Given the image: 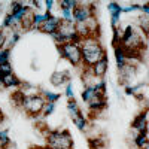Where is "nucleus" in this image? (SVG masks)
Returning <instances> with one entry per match:
<instances>
[{"label":"nucleus","instance_id":"17","mask_svg":"<svg viewBox=\"0 0 149 149\" xmlns=\"http://www.w3.org/2000/svg\"><path fill=\"white\" fill-rule=\"evenodd\" d=\"M97 94H98V93L95 91L94 86H85L84 91H82V100H84L86 104H88V103L93 100V98H94Z\"/></svg>","mask_w":149,"mask_h":149},{"label":"nucleus","instance_id":"11","mask_svg":"<svg viewBox=\"0 0 149 149\" xmlns=\"http://www.w3.org/2000/svg\"><path fill=\"white\" fill-rule=\"evenodd\" d=\"M115 60H116V67L118 70H121L122 67H125L128 64V57L125 54V51L121 48V46H116L115 48Z\"/></svg>","mask_w":149,"mask_h":149},{"label":"nucleus","instance_id":"15","mask_svg":"<svg viewBox=\"0 0 149 149\" xmlns=\"http://www.w3.org/2000/svg\"><path fill=\"white\" fill-rule=\"evenodd\" d=\"M52 14H49V12H34V19H33V29L39 30V27L42 26V24L51 17Z\"/></svg>","mask_w":149,"mask_h":149},{"label":"nucleus","instance_id":"32","mask_svg":"<svg viewBox=\"0 0 149 149\" xmlns=\"http://www.w3.org/2000/svg\"><path fill=\"white\" fill-rule=\"evenodd\" d=\"M0 145H2V134H0Z\"/></svg>","mask_w":149,"mask_h":149},{"label":"nucleus","instance_id":"12","mask_svg":"<svg viewBox=\"0 0 149 149\" xmlns=\"http://www.w3.org/2000/svg\"><path fill=\"white\" fill-rule=\"evenodd\" d=\"M3 82H5V90H6V88H19V86L22 85V82L18 79V76H17L14 72L6 73Z\"/></svg>","mask_w":149,"mask_h":149},{"label":"nucleus","instance_id":"16","mask_svg":"<svg viewBox=\"0 0 149 149\" xmlns=\"http://www.w3.org/2000/svg\"><path fill=\"white\" fill-rule=\"evenodd\" d=\"M33 19H34V10L31 9L29 14L22 18L21 21V30H33Z\"/></svg>","mask_w":149,"mask_h":149},{"label":"nucleus","instance_id":"34","mask_svg":"<svg viewBox=\"0 0 149 149\" xmlns=\"http://www.w3.org/2000/svg\"><path fill=\"white\" fill-rule=\"evenodd\" d=\"M72 149H73V148H72Z\"/></svg>","mask_w":149,"mask_h":149},{"label":"nucleus","instance_id":"4","mask_svg":"<svg viewBox=\"0 0 149 149\" xmlns=\"http://www.w3.org/2000/svg\"><path fill=\"white\" fill-rule=\"evenodd\" d=\"M46 104V100L42 97V94H30V95H26V98H24V103H22V110L24 113L31 116V118H36L42 115L43 112V107Z\"/></svg>","mask_w":149,"mask_h":149},{"label":"nucleus","instance_id":"22","mask_svg":"<svg viewBox=\"0 0 149 149\" xmlns=\"http://www.w3.org/2000/svg\"><path fill=\"white\" fill-rule=\"evenodd\" d=\"M9 55H10V49H2V51H0V67L10 64Z\"/></svg>","mask_w":149,"mask_h":149},{"label":"nucleus","instance_id":"14","mask_svg":"<svg viewBox=\"0 0 149 149\" xmlns=\"http://www.w3.org/2000/svg\"><path fill=\"white\" fill-rule=\"evenodd\" d=\"M9 98H10V103L14 104L15 107L21 109L22 107V103H24V98H26V94H24L22 90H17L14 93H10V97Z\"/></svg>","mask_w":149,"mask_h":149},{"label":"nucleus","instance_id":"20","mask_svg":"<svg viewBox=\"0 0 149 149\" xmlns=\"http://www.w3.org/2000/svg\"><path fill=\"white\" fill-rule=\"evenodd\" d=\"M60 18H61V21L73 22V10L69 8H60Z\"/></svg>","mask_w":149,"mask_h":149},{"label":"nucleus","instance_id":"33","mask_svg":"<svg viewBox=\"0 0 149 149\" xmlns=\"http://www.w3.org/2000/svg\"><path fill=\"white\" fill-rule=\"evenodd\" d=\"M148 116H149V109H148Z\"/></svg>","mask_w":149,"mask_h":149},{"label":"nucleus","instance_id":"28","mask_svg":"<svg viewBox=\"0 0 149 149\" xmlns=\"http://www.w3.org/2000/svg\"><path fill=\"white\" fill-rule=\"evenodd\" d=\"M3 79H5V73L0 70V91L5 90V82H3Z\"/></svg>","mask_w":149,"mask_h":149},{"label":"nucleus","instance_id":"27","mask_svg":"<svg viewBox=\"0 0 149 149\" xmlns=\"http://www.w3.org/2000/svg\"><path fill=\"white\" fill-rule=\"evenodd\" d=\"M55 2L54 0H45V6H46V12H49V14H52V8H54Z\"/></svg>","mask_w":149,"mask_h":149},{"label":"nucleus","instance_id":"19","mask_svg":"<svg viewBox=\"0 0 149 149\" xmlns=\"http://www.w3.org/2000/svg\"><path fill=\"white\" fill-rule=\"evenodd\" d=\"M107 9H109L110 17H121V14H122V6L119 3H116V2L109 3L107 5Z\"/></svg>","mask_w":149,"mask_h":149},{"label":"nucleus","instance_id":"31","mask_svg":"<svg viewBox=\"0 0 149 149\" xmlns=\"http://www.w3.org/2000/svg\"><path fill=\"white\" fill-rule=\"evenodd\" d=\"M142 149H149V139H148V140L145 142V145L142 146Z\"/></svg>","mask_w":149,"mask_h":149},{"label":"nucleus","instance_id":"21","mask_svg":"<svg viewBox=\"0 0 149 149\" xmlns=\"http://www.w3.org/2000/svg\"><path fill=\"white\" fill-rule=\"evenodd\" d=\"M42 97L45 98L46 102H51V103H57V100L60 98V94H55V93H51V91H46V90H42Z\"/></svg>","mask_w":149,"mask_h":149},{"label":"nucleus","instance_id":"3","mask_svg":"<svg viewBox=\"0 0 149 149\" xmlns=\"http://www.w3.org/2000/svg\"><path fill=\"white\" fill-rule=\"evenodd\" d=\"M60 55L74 67L82 69V49H81V42H66L63 45L57 46Z\"/></svg>","mask_w":149,"mask_h":149},{"label":"nucleus","instance_id":"8","mask_svg":"<svg viewBox=\"0 0 149 149\" xmlns=\"http://www.w3.org/2000/svg\"><path fill=\"white\" fill-rule=\"evenodd\" d=\"M107 69H109V58L106 55L104 58H102L100 61H98V63L91 66L88 70H90V73L93 74V76H95L97 79H103L104 74L107 73Z\"/></svg>","mask_w":149,"mask_h":149},{"label":"nucleus","instance_id":"9","mask_svg":"<svg viewBox=\"0 0 149 149\" xmlns=\"http://www.w3.org/2000/svg\"><path fill=\"white\" fill-rule=\"evenodd\" d=\"M119 72V82L124 84V85H128V82L136 76V72H137V67L134 66V63H128L125 67H122Z\"/></svg>","mask_w":149,"mask_h":149},{"label":"nucleus","instance_id":"2","mask_svg":"<svg viewBox=\"0 0 149 149\" xmlns=\"http://www.w3.org/2000/svg\"><path fill=\"white\" fill-rule=\"evenodd\" d=\"M45 145L49 149H72L73 137L69 130H49L46 128L43 133Z\"/></svg>","mask_w":149,"mask_h":149},{"label":"nucleus","instance_id":"29","mask_svg":"<svg viewBox=\"0 0 149 149\" xmlns=\"http://www.w3.org/2000/svg\"><path fill=\"white\" fill-rule=\"evenodd\" d=\"M30 149H49L46 145H33Z\"/></svg>","mask_w":149,"mask_h":149},{"label":"nucleus","instance_id":"24","mask_svg":"<svg viewBox=\"0 0 149 149\" xmlns=\"http://www.w3.org/2000/svg\"><path fill=\"white\" fill-rule=\"evenodd\" d=\"M8 36H9V33H6V30L0 29V51H2V49H6Z\"/></svg>","mask_w":149,"mask_h":149},{"label":"nucleus","instance_id":"25","mask_svg":"<svg viewBox=\"0 0 149 149\" xmlns=\"http://www.w3.org/2000/svg\"><path fill=\"white\" fill-rule=\"evenodd\" d=\"M103 142H104L103 139H98V137L90 139V148H91V149H102V148L104 146Z\"/></svg>","mask_w":149,"mask_h":149},{"label":"nucleus","instance_id":"5","mask_svg":"<svg viewBox=\"0 0 149 149\" xmlns=\"http://www.w3.org/2000/svg\"><path fill=\"white\" fill-rule=\"evenodd\" d=\"M93 17H95L94 3L79 2V5L73 9V22L74 24H84V22H86Z\"/></svg>","mask_w":149,"mask_h":149},{"label":"nucleus","instance_id":"6","mask_svg":"<svg viewBox=\"0 0 149 149\" xmlns=\"http://www.w3.org/2000/svg\"><path fill=\"white\" fill-rule=\"evenodd\" d=\"M131 130L136 131L137 134H140V133L148 134V131H149V116H148V109L142 110L140 113L134 118V121L131 122Z\"/></svg>","mask_w":149,"mask_h":149},{"label":"nucleus","instance_id":"13","mask_svg":"<svg viewBox=\"0 0 149 149\" xmlns=\"http://www.w3.org/2000/svg\"><path fill=\"white\" fill-rule=\"evenodd\" d=\"M72 121L74 124V127H76L78 130H81V131L86 130V127H88V118H86L82 112H79L78 115L72 116Z\"/></svg>","mask_w":149,"mask_h":149},{"label":"nucleus","instance_id":"30","mask_svg":"<svg viewBox=\"0 0 149 149\" xmlns=\"http://www.w3.org/2000/svg\"><path fill=\"white\" fill-rule=\"evenodd\" d=\"M3 121H5V113H3V110L0 109V125L3 124Z\"/></svg>","mask_w":149,"mask_h":149},{"label":"nucleus","instance_id":"18","mask_svg":"<svg viewBox=\"0 0 149 149\" xmlns=\"http://www.w3.org/2000/svg\"><path fill=\"white\" fill-rule=\"evenodd\" d=\"M67 112H69L70 116H74V115H78L79 112H82L81 107H79V104H78V102H76V98H73V100H69L67 102Z\"/></svg>","mask_w":149,"mask_h":149},{"label":"nucleus","instance_id":"10","mask_svg":"<svg viewBox=\"0 0 149 149\" xmlns=\"http://www.w3.org/2000/svg\"><path fill=\"white\" fill-rule=\"evenodd\" d=\"M49 82H51V85H54V86H61L64 84H69L70 82V73L67 70H57L51 74Z\"/></svg>","mask_w":149,"mask_h":149},{"label":"nucleus","instance_id":"26","mask_svg":"<svg viewBox=\"0 0 149 149\" xmlns=\"http://www.w3.org/2000/svg\"><path fill=\"white\" fill-rule=\"evenodd\" d=\"M64 95L67 97V100H73V98H74V93H73V85H72V82L66 84V90H64Z\"/></svg>","mask_w":149,"mask_h":149},{"label":"nucleus","instance_id":"23","mask_svg":"<svg viewBox=\"0 0 149 149\" xmlns=\"http://www.w3.org/2000/svg\"><path fill=\"white\" fill-rule=\"evenodd\" d=\"M55 104H57V103L46 102V104H45V107H43V112H42V116H43V118H48L49 115H52L54 110H55Z\"/></svg>","mask_w":149,"mask_h":149},{"label":"nucleus","instance_id":"1","mask_svg":"<svg viewBox=\"0 0 149 149\" xmlns=\"http://www.w3.org/2000/svg\"><path fill=\"white\" fill-rule=\"evenodd\" d=\"M81 49H82V69H90L91 66H94L107 55L98 36H90L82 39Z\"/></svg>","mask_w":149,"mask_h":149},{"label":"nucleus","instance_id":"7","mask_svg":"<svg viewBox=\"0 0 149 149\" xmlns=\"http://www.w3.org/2000/svg\"><path fill=\"white\" fill-rule=\"evenodd\" d=\"M60 26H61V18H60V17H55V15H51V17H49V18L42 24V26L39 27V31L52 36L54 33L58 31Z\"/></svg>","mask_w":149,"mask_h":149}]
</instances>
